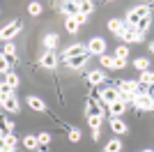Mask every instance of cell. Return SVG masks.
Returning a JSON list of instances; mask_svg holds the SVG:
<instances>
[{
  "mask_svg": "<svg viewBox=\"0 0 154 152\" xmlns=\"http://www.w3.org/2000/svg\"><path fill=\"white\" fill-rule=\"evenodd\" d=\"M101 120H103V115H94V118H88V125H90L92 131H99V129H101Z\"/></svg>",
  "mask_w": 154,
  "mask_h": 152,
  "instance_id": "44dd1931",
  "label": "cell"
},
{
  "mask_svg": "<svg viewBox=\"0 0 154 152\" xmlns=\"http://www.w3.org/2000/svg\"><path fill=\"white\" fill-rule=\"evenodd\" d=\"M134 106L136 108H140V111H154V97L152 95H138L136 97V101H134Z\"/></svg>",
  "mask_w": 154,
  "mask_h": 152,
  "instance_id": "5b68a950",
  "label": "cell"
},
{
  "mask_svg": "<svg viewBox=\"0 0 154 152\" xmlns=\"http://www.w3.org/2000/svg\"><path fill=\"white\" fill-rule=\"evenodd\" d=\"M39 62H42V67H44V69H55V65H58V55H55L53 51H46Z\"/></svg>",
  "mask_w": 154,
  "mask_h": 152,
  "instance_id": "ba28073f",
  "label": "cell"
},
{
  "mask_svg": "<svg viewBox=\"0 0 154 152\" xmlns=\"http://www.w3.org/2000/svg\"><path fill=\"white\" fill-rule=\"evenodd\" d=\"M149 25H152V16H145V19H140V23L136 25V30L143 35V32H147V30H149Z\"/></svg>",
  "mask_w": 154,
  "mask_h": 152,
  "instance_id": "7402d4cb",
  "label": "cell"
},
{
  "mask_svg": "<svg viewBox=\"0 0 154 152\" xmlns=\"http://www.w3.org/2000/svg\"><path fill=\"white\" fill-rule=\"evenodd\" d=\"M120 99V90L117 88H113V85H108V88H101V92H99V101L101 104H113V101H117Z\"/></svg>",
  "mask_w": 154,
  "mask_h": 152,
  "instance_id": "7a4b0ae2",
  "label": "cell"
},
{
  "mask_svg": "<svg viewBox=\"0 0 154 152\" xmlns=\"http://www.w3.org/2000/svg\"><path fill=\"white\" fill-rule=\"evenodd\" d=\"M88 81H90L92 85H101V83L106 81V74H103L101 69H94V71H90V74H88Z\"/></svg>",
  "mask_w": 154,
  "mask_h": 152,
  "instance_id": "4fadbf2b",
  "label": "cell"
},
{
  "mask_svg": "<svg viewBox=\"0 0 154 152\" xmlns=\"http://www.w3.org/2000/svg\"><path fill=\"white\" fill-rule=\"evenodd\" d=\"M37 138H39V147H46L48 143H51V134L42 131V134H37Z\"/></svg>",
  "mask_w": 154,
  "mask_h": 152,
  "instance_id": "83f0119b",
  "label": "cell"
},
{
  "mask_svg": "<svg viewBox=\"0 0 154 152\" xmlns=\"http://www.w3.org/2000/svg\"><path fill=\"white\" fill-rule=\"evenodd\" d=\"M134 67L143 74V71L149 69V60H147V58H136V60H134Z\"/></svg>",
  "mask_w": 154,
  "mask_h": 152,
  "instance_id": "ffe728a7",
  "label": "cell"
},
{
  "mask_svg": "<svg viewBox=\"0 0 154 152\" xmlns=\"http://www.w3.org/2000/svg\"><path fill=\"white\" fill-rule=\"evenodd\" d=\"M90 55V53H88ZM88 55H78V58H71V60H67V65H69L71 69H83L85 65H88Z\"/></svg>",
  "mask_w": 154,
  "mask_h": 152,
  "instance_id": "5bb4252c",
  "label": "cell"
},
{
  "mask_svg": "<svg viewBox=\"0 0 154 152\" xmlns=\"http://www.w3.org/2000/svg\"><path fill=\"white\" fill-rule=\"evenodd\" d=\"M92 9H94V2H90V0H85V2H81V12H83V14H90Z\"/></svg>",
  "mask_w": 154,
  "mask_h": 152,
  "instance_id": "4dcf8cb0",
  "label": "cell"
},
{
  "mask_svg": "<svg viewBox=\"0 0 154 152\" xmlns=\"http://www.w3.org/2000/svg\"><path fill=\"white\" fill-rule=\"evenodd\" d=\"M143 152H154V150H143Z\"/></svg>",
  "mask_w": 154,
  "mask_h": 152,
  "instance_id": "8d00e7d4",
  "label": "cell"
},
{
  "mask_svg": "<svg viewBox=\"0 0 154 152\" xmlns=\"http://www.w3.org/2000/svg\"><path fill=\"white\" fill-rule=\"evenodd\" d=\"M108 30L113 32V35H117V37H120V35L127 30V23H124V21H120V19H110V21H108Z\"/></svg>",
  "mask_w": 154,
  "mask_h": 152,
  "instance_id": "30bf717a",
  "label": "cell"
},
{
  "mask_svg": "<svg viewBox=\"0 0 154 152\" xmlns=\"http://www.w3.org/2000/svg\"><path fill=\"white\" fill-rule=\"evenodd\" d=\"M2 55H16V46H14L12 42H5V46H2Z\"/></svg>",
  "mask_w": 154,
  "mask_h": 152,
  "instance_id": "f546056e",
  "label": "cell"
},
{
  "mask_svg": "<svg viewBox=\"0 0 154 152\" xmlns=\"http://www.w3.org/2000/svg\"><path fill=\"white\" fill-rule=\"evenodd\" d=\"M106 51V42H103V37H94V39H90V44H88V53L90 55H106L103 53Z\"/></svg>",
  "mask_w": 154,
  "mask_h": 152,
  "instance_id": "277c9868",
  "label": "cell"
},
{
  "mask_svg": "<svg viewBox=\"0 0 154 152\" xmlns=\"http://www.w3.org/2000/svg\"><path fill=\"white\" fill-rule=\"evenodd\" d=\"M120 39H122L124 44H136V42H140V39H143V35L136 30V28H127V30L120 35Z\"/></svg>",
  "mask_w": 154,
  "mask_h": 152,
  "instance_id": "52a82bcc",
  "label": "cell"
},
{
  "mask_svg": "<svg viewBox=\"0 0 154 152\" xmlns=\"http://www.w3.org/2000/svg\"><path fill=\"white\" fill-rule=\"evenodd\" d=\"M23 147H26V150H37V147H39V138L28 134L26 138H23Z\"/></svg>",
  "mask_w": 154,
  "mask_h": 152,
  "instance_id": "ac0fdd59",
  "label": "cell"
},
{
  "mask_svg": "<svg viewBox=\"0 0 154 152\" xmlns=\"http://www.w3.org/2000/svg\"><path fill=\"white\" fill-rule=\"evenodd\" d=\"M21 28H23V25H21V21H12V23H7L5 28H2L0 37L5 39V42H12V39H14V37H16V35L21 32Z\"/></svg>",
  "mask_w": 154,
  "mask_h": 152,
  "instance_id": "3957f363",
  "label": "cell"
},
{
  "mask_svg": "<svg viewBox=\"0 0 154 152\" xmlns=\"http://www.w3.org/2000/svg\"><path fill=\"white\" fill-rule=\"evenodd\" d=\"M108 111H110V115H113V118H120V115L127 111V104H124L122 99H117V101H113V104L108 106Z\"/></svg>",
  "mask_w": 154,
  "mask_h": 152,
  "instance_id": "8fae6325",
  "label": "cell"
},
{
  "mask_svg": "<svg viewBox=\"0 0 154 152\" xmlns=\"http://www.w3.org/2000/svg\"><path fill=\"white\" fill-rule=\"evenodd\" d=\"M0 104H2V108H5V111H9V113H16V111H19V101H16V97H14V95L2 97V99H0Z\"/></svg>",
  "mask_w": 154,
  "mask_h": 152,
  "instance_id": "9c48e42d",
  "label": "cell"
},
{
  "mask_svg": "<svg viewBox=\"0 0 154 152\" xmlns=\"http://www.w3.org/2000/svg\"><path fill=\"white\" fill-rule=\"evenodd\" d=\"M110 129L120 136V134H127V125H124L122 118H110Z\"/></svg>",
  "mask_w": 154,
  "mask_h": 152,
  "instance_id": "7c38bea8",
  "label": "cell"
},
{
  "mask_svg": "<svg viewBox=\"0 0 154 152\" xmlns=\"http://www.w3.org/2000/svg\"><path fill=\"white\" fill-rule=\"evenodd\" d=\"M127 55H129L127 44H120V46L115 49V60H127Z\"/></svg>",
  "mask_w": 154,
  "mask_h": 152,
  "instance_id": "603a6c76",
  "label": "cell"
},
{
  "mask_svg": "<svg viewBox=\"0 0 154 152\" xmlns=\"http://www.w3.org/2000/svg\"><path fill=\"white\" fill-rule=\"evenodd\" d=\"M42 9H44V7H42V2H30V5H28V12H30L32 16H39V14H42Z\"/></svg>",
  "mask_w": 154,
  "mask_h": 152,
  "instance_id": "f1b7e54d",
  "label": "cell"
},
{
  "mask_svg": "<svg viewBox=\"0 0 154 152\" xmlns=\"http://www.w3.org/2000/svg\"><path fill=\"white\" fill-rule=\"evenodd\" d=\"M74 19H76V21H78V25H83V23H85V21H88V14H83V12H78V14H76V16H74Z\"/></svg>",
  "mask_w": 154,
  "mask_h": 152,
  "instance_id": "d6a6232c",
  "label": "cell"
},
{
  "mask_svg": "<svg viewBox=\"0 0 154 152\" xmlns=\"http://www.w3.org/2000/svg\"><path fill=\"white\" fill-rule=\"evenodd\" d=\"M35 152H46V147H42V150H35Z\"/></svg>",
  "mask_w": 154,
  "mask_h": 152,
  "instance_id": "d590c367",
  "label": "cell"
},
{
  "mask_svg": "<svg viewBox=\"0 0 154 152\" xmlns=\"http://www.w3.org/2000/svg\"><path fill=\"white\" fill-rule=\"evenodd\" d=\"M140 83H143V85H154V71H143V74H140Z\"/></svg>",
  "mask_w": 154,
  "mask_h": 152,
  "instance_id": "cb8c5ba5",
  "label": "cell"
},
{
  "mask_svg": "<svg viewBox=\"0 0 154 152\" xmlns=\"http://www.w3.org/2000/svg\"><path fill=\"white\" fill-rule=\"evenodd\" d=\"M149 51H152V53H154V42H152V44H149Z\"/></svg>",
  "mask_w": 154,
  "mask_h": 152,
  "instance_id": "e575fe53",
  "label": "cell"
},
{
  "mask_svg": "<svg viewBox=\"0 0 154 152\" xmlns=\"http://www.w3.org/2000/svg\"><path fill=\"white\" fill-rule=\"evenodd\" d=\"M69 141L71 143H78V141H81V131H78V129H69Z\"/></svg>",
  "mask_w": 154,
  "mask_h": 152,
  "instance_id": "1f68e13d",
  "label": "cell"
},
{
  "mask_svg": "<svg viewBox=\"0 0 154 152\" xmlns=\"http://www.w3.org/2000/svg\"><path fill=\"white\" fill-rule=\"evenodd\" d=\"M28 106L32 108V111H46V101L44 99H39V97H28Z\"/></svg>",
  "mask_w": 154,
  "mask_h": 152,
  "instance_id": "9a60e30c",
  "label": "cell"
},
{
  "mask_svg": "<svg viewBox=\"0 0 154 152\" xmlns=\"http://www.w3.org/2000/svg\"><path fill=\"white\" fill-rule=\"evenodd\" d=\"M101 67H103V69H117L115 55H101Z\"/></svg>",
  "mask_w": 154,
  "mask_h": 152,
  "instance_id": "e0dca14e",
  "label": "cell"
},
{
  "mask_svg": "<svg viewBox=\"0 0 154 152\" xmlns=\"http://www.w3.org/2000/svg\"><path fill=\"white\" fill-rule=\"evenodd\" d=\"M78 55H88V44H71L62 51V60H71Z\"/></svg>",
  "mask_w": 154,
  "mask_h": 152,
  "instance_id": "6da1fadb",
  "label": "cell"
},
{
  "mask_svg": "<svg viewBox=\"0 0 154 152\" xmlns=\"http://www.w3.org/2000/svg\"><path fill=\"white\" fill-rule=\"evenodd\" d=\"M2 83H7V85H9V88H16V85H19V76H16V74H14V71H9V74H7L5 76V81H2Z\"/></svg>",
  "mask_w": 154,
  "mask_h": 152,
  "instance_id": "d4e9b609",
  "label": "cell"
},
{
  "mask_svg": "<svg viewBox=\"0 0 154 152\" xmlns=\"http://www.w3.org/2000/svg\"><path fill=\"white\" fill-rule=\"evenodd\" d=\"M85 113H88V118L103 115L101 113V101H99V97H90V99L85 101Z\"/></svg>",
  "mask_w": 154,
  "mask_h": 152,
  "instance_id": "8992f818",
  "label": "cell"
},
{
  "mask_svg": "<svg viewBox=\"0 0 154 152\" xmlns=\"http://www.w3.org/2000/svg\"><path fill=\"white\" fill-rule=\"evenodd\" d=\"M58 42H60V37L55 35V32H48L44 37V46H46V51H53L55 46H58Z\"/></svg>",
  "mask_w": 154,
  "mask_h": 152,
  "instance_id": "2e32d148",
  "label": "cell"
},
{
  "mask_svg": "<svg viewBox=\"0 0 154 152\" xmlns=\"http://www.w3.org/2000/svg\"><path fill=\"white\" fill-rule=\"evenodd\" d=\"M78 28H81V25H78V21L74 19V16H71V19H67V32H69V35H76Z\"/></svg>",
  "mask_w": 154,
  "mask_h": 152,
  "instance_id": "4316f807",
  "label": "cell"
},
{
  "mask_svg": "<svg viewBox=\"0 0 154 152\" xmlns=\"http://www.w3.org/2000/svg\"><path fill=\"white\" fill-rule=\"evenodd\" d=\"M2 152H14V147H7V145H2Z\"/></svg>",
  "mask_w": 154,
  "mask_h": 152,
  "instance_id": "836d02e7",
  "label": "cell"
},
{
  "mask_svg": "<svg viewBox=\"0 0 154 152\" xmlns=\"http://www.w3.org/2000/svg\"><path fill=\"white\" fill-rule=\"evenodd\" d=\"M120 150H122V141H120V138L108 141V143H106V147H103V152H120Z\"/></svg>",
  "mask_w": 154,
  "mask_h": 152,
  "instance_id": "d6986e66",
  "label": "cell"
},
{
  "mask_svg": "<svg viewBox=\"0 0 154 152\" xmlns=\"http://www.w3.org/2000/svg\"><path fill=\"white\" fill-rule=\"evenodd\" d=\"M2 145H7V147H14V145H16V136H14V134H7V131H2Z\"/></svg>",
  "mask_w": 154,
  "mask_h": 152,
  "instance_id": "484cf974",
  "label": "cell"
}]
</instances>
